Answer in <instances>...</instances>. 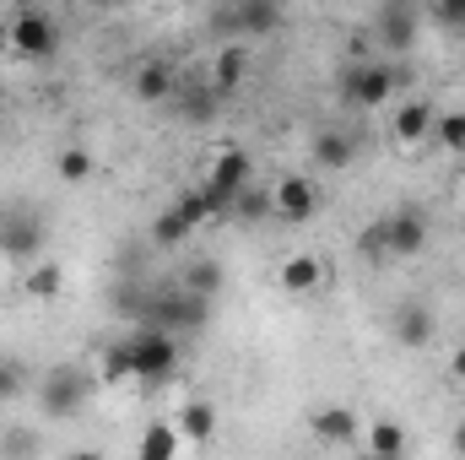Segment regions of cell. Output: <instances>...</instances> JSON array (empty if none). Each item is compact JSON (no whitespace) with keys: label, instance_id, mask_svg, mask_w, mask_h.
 I'll use <instances>...</instances> for the list:
<instances>
[{"label":"cell","instance_id":"4dcf8cb0","mask_svg":"<svg viewBox=\"0 0 465 460\" xmlns=\"http://www.w3.org/2000/svg\"><path fill=\"white\" fill-rule=\"evenodd\" d=\"M357 255H368V260H390V244H384V223H373L368 233H357Z\"/></svg>","mask_w":465,"mask_h":460},{"label":"cell","instance_id":"44dd1931","mask_svg":"<svg viewBox=\"0 0 465 460\" xmlns=\"http://www.w3.org/2000/svg\"><path fill=\"white\" fill-rule=\"evenodd\" d=\"M179 445H184V439H179L173 423H152L146 439H141V460H173L179 455Z\"/></svg>","mask_w":465,"mask_h":460},{"label":"cell","instance_id":"7c38bea8","mask_svg":"<svg viewBox=\"0 0 465 460\" xmlns=\"http://www.w3.org/2000/svg\"><path fill=\"white\" fill-rule=\"evenodd\" d=\"M309 428H314L320 445H357V439H362V423H357L351 406H320V412L309 417Z\"/></svg>","mask_w":465,"mask_h":460},{"label":"cell","instance_id":"30bf717a","mask_svg":"<svg viewBox=\"0 0 465 460\" xmlns=\"http://www.w3.org/2000/svg\"><path fill=\"white\" fill-rule=\"evenodd\" d=\"M390 331H395V342L406 346V352H422V346L433 342V309H428V304H417V298H406V304L395 309Z\"/></svg>","mask_w":465,"mask_h":460},{"label":"cell","instance_id":"ba28073f","mask_svg":"<svg viewBox=\"0 0 465 460\" xmlns=\"http://www.w3.org/2000/svg\"><path fill=\"white\" fill-rule=\"evenodd\" d=\"M379 223H384L390 260H411V255H422V244H428V217H422V206H395V212L379 217Z\"/></svg>","mask_w":465,"mask_h":460},{"label":"cell","instance_id":"9c48e42d","mask_svg":"<svg viewBox=\"0 0 465 460\" xmlns=\"http://www.w3.org/2000/svg\"><path fill=\"white\" fill-rule=\"evenodd\" d=\"M44 217L38 212H5V223H0V255H11V260H38V249H44Z\"/></svg>","mask_w":465,"mask_h":460},{"label":"cell","instance_id":"6da1fadb","mask_svg":"<svg viewBox=\"0 0 465 460\" xmlns=\"http://www.w3.org/2000/svg\"><path fill=\"white\" fill-rule=\"evenodd\" d=\"M93 374L87 368H76V363H60V368H49L44 374V385H38V412L49 417V423H71L87 401H93Z\"/></svg>","mask_w":465,"mask_h":460},{"label":"cell","instance_id":"f1b7e54d","mask_svg":"<svg viewBox=\"0 0 465 460\" xmlns=\"http://www.w3.org/2000/svg\"><path fill=\"white\" fill-rule=\"evenodd\" d=\"M433 135H439L444 146H455V152H460V146H465V109H455V115H439V119H433Z\"/></svg>","mask_w":465,"mask_h":460},{"label":"cell","instance_id":"7402d4cb","mask_svg":"<svg viewBox=\"0 0 465 460\" xmlns=\"http://www.w3.org/2000/svg\"><path fill=\"white\" fill-rule=\"evenodd\" d=\"M433 109H428V104H406V109H401V115H395V135H401V141H406V146H411V141H422V135H433Z\"/></svg>","mask_w":465,"mask_h":460},{"label":"cell","instance_id":"603a6c76","mask_svg":"<svg viewBox=\"0 0 465 460\" xmlns=\"http://www.w3.org/2000/svg\"><path fill=\"white\" fill-rule=\"evenodd\" d=\"M179 87H184V93H179V109H184L190 119H212V115H217V104H223V98L212 93V82H195V87H190V82H179Z\"/></svg>","mask_w":465,"mask_h":460},{"label":"cell","instance_id":"7a4b0ae2","mask_svg":"<svg viewBox=\"0 0 465 460\" xmlns=\"http://www.w3.org/2000/svg\"><path fill=\"white\" fill-rule=\"evenodd\" d=\"M124 352H130V379H141V385H163L179 368V336H168L157 325H135L124 336Z\"/></svg>","mask_w":465,"mask_h":460},{"label":"cell","instance_id":"d6a6232c","mask_svg":"<svg viewBox=\"0 0 465 460\" xmlns=\"http://www.w3.org/2000/svg\"><path fill=\"white\" fill-rule=\"evenodd\" d=\"M450 374L465 385V346H455V357H450Z\"/></svg>","mask_w":465,"mask_h":460},{"label":"cell","instance_id":"d4e9b609","mask_svg":"<svg viewBox=\"0 0 465 460\" xmlns=\"http://www.w3.org/2000/svg\"><path fill=\"white\" fill-rule=\"evenodd\" d=\"M22 390H27V363H22L16 352H0V406L16 401Z\"/></svg>","mask_w":465,"mask_h":460},{"label":"cell","instance_id":"3957f363","mask_svg":"<svg viewBox=\"0 0 465 460\" xmlns=\"http://www.w3.org/2000/svg\"><path fill=\"white\" fill-rule=\"evenodd\" d=\"M212 27L223 33V44H243V49H249V38H260V33H276V27H282V5H271V0L217 5V11H212Z\"/></svg>","mask_w":465,"mask_h":460},{"label":"cell","instance_id":"8992f818","mask_svg":"<svg viewBox=\"0 0 465 460\" xmlns=\"http://www.w3.org/2000/svg\"><path fill=\"white\" fill-rule=\"evenodd\" d=\"M11 49H16L22 60H49V55L60 49V27H54V16L38 11V5H22V11L11 16Z\"/></svg>","mask_w":465,"mask_h":460},{"label":"cell","instance_id":"8fae6325","mask_svg":"<svg viewBox=\"0 0 465 460\" xmlns=\"http://www.w3.org/2000/svg\"><path fill=\"white\" fill-rule=\"evenodd\" d=\"M417 22H422V16H417V5H401V0L373 11V27H379V44H384V49H411Z\"/></svg>","mask_w":465,"mask_h":460},{"label":"cell","instance_id":"9a60e30c","mask_svg":"<svg viewBox=\"0 0 465 460\" xmlns=\"http://www.w3.org/2000/svg\"><path fill=\"white\" fill-rule=\"evenodd\" d=\"M173 428H179V439H190V445H212V439H217V406L195 395V401L179 406V423H173Z\"/></svg>","mask_w":465,"mask_h":460},{"label":"cell","instance_id":"e0dca14e","mask_svg":"<svg viewBox=\"0 0 465 460\" xmlns=\"http://www.w3.org/2000/svg\"><path fill=\"white\" fill-rule=\"evenodd\" d=\"M362 439H368V460H406V428L390 423V417H379L373 428H362Z\"/></svg>","mask_w":465,"mask_h":460},{"label":"cell","instance_id":"d590c367","mask_svg":"<svg viewBox=\"0 0 465 460\" xmlns=\"http://www.w3.org/2000/svg\"><path fill=\"white\" fill-rule=\"evenodd\" d=\"M0 223H5V212H0Z\"/></svg>","mask_w":465,"mask_h":460},{"label":"cell","instance_id":"836d02e7","mask_svg":"<svg viewBox=\"0 0 465 460\" xmlns=\"http://www.w3.org/2000/svg\"><path fill=\"white\" fill-rule=\"evenodd\" d=\"M450 445H455V455L465 460V423H455V434H450Z\"/></svg>","mask_w":465,"mask_h":460},{"label":"cell","instance_id":"e575fe53","mask_svg":"<svg viewBox=\"0 0 465 460\" xmlns=\"http://www.w3.org/2000/svg\"><path fill=\"white\" fill-rule=\"evenodd\" d=\"M71 460H109V455H104V450H76Z\"/></svg>","mask_w":465,"mask_h":460},{"label":"cell","instance_id":"484cf974","mask_svg":"<svg viewBox=\"0 0 465 460\" xmlns=\"http://www.w3.org/2000/svg\"><path fill=\"white\" fill-rule=\"evenodd\" d=\"M232 217H238V223H249V228H254L260 217H271V190H254V185H249V190H238Z\"/></svg>","mask_w":465,"mask_h":460},{"label":"cell","instance_id":"4316f807","mask_svg":"<svg viewBox=\"0 0 465 460\" xmlns=\"http://www.w3.org/2000/svg\"><path fill=\"white\" fill-rule=\"evenodd\" d=\"M0 460H38V434L33 428H5L0 434Z\"/></svg>","mask_w":465,"mask_h":460},{"label":"cell","instance_id":"4fadbf2b","mask_svg":"<svg viewBox=\"0 0 465 460\" xmlns=\"http://www.w3.org/2000/svg\"><path fill=\"white\" fill-rule=\"evenodd\" d=\"M243 71H249V49H243V44H223L217 60H212V76H206V82H212L217 98H232V93L243 87Z\"/></svg>","mask_w":465,"mask_h":460},{"label":"cell","instance_id":"ffe728a7","mask_svg":"<svg viewBox=\"0 0 465 460\" xmlns=\"http://www.w3.org/2000/svg\"><path fill=\"white\" fill-rule=\"evenodd\" d=\"M184 293H195V298H217V287H223V265L217 260H190V271H184V282H179Z\"/></svg>","mask_w":465,"mask_h":460},{"label":"cell","instance_id":"5bb4252c","mask_svg":"<svg viewBox=\"0 0 465 460\" xmlns=\"http://www.w3.org/2000/svg\"><path fill=\"white\" fill-rule=\"evenodd\" d=\"M320 287H325V260H320V255H292V260L282 265V293L309 298V293H320Z\"/></svg>","mask_w":465,"mask_h":460},{"label":"cell","instance_id":"83f0119b","mask_svg":"<svg viewBox=\"0 0 465 460\" xmlns=\"http://www.w3.org/2000/svg\"><path fill=\"white\" fill-rule=\"evenodd\" d=\"M190 233H195V228H190V217H184L179 206H168V212L152 223V238H157V244H184Z\"/></svg>","mask_w":465,"mask_h":460},{"label":"cell","instance_id":"cb8c5ba5","mask_svg":"<svg viewBox=\"0 0 465 460\" xmlns=\"http://www.w3.org/2000/svg\"><path fill=\"white\" fill-rule=\"evenodd\" d=\"M54 168H60L65 185H87V179H93V152H87V146H65V152L54 157Z\"/></svg>","mask_w":465,"mask_h":460},{"label":"cell","instance_id":"52a82bcc","mask_svg":"<svg viewBox=\"0 0 465 460\" xmlns=\"http://www.w3.org/2000/svg\"><path fill=\"white\" fill-rule=\"evenodd\" d=\"M320 185L309 179V174H287V179H276V190H271V217H282V223H309L314 212H320Z\"/></svg>","mask_w":465,"mask_h":460},{"label":"cell","instance_id":"2e32d148","mask_svg":"<svg viewBox=\"0 0 465 460\" xmlns=\"http://www.w3.org/2000/svg\"><path fill=\"white\" fill-rule=\"evenodd\" d=\"M309 152H314L320 174H341V168L351 163V152H357V141H351V130H336V125H331V130H320V135H314V146H309Z\"/></svg>","mask_w":465,"mask_h":460},{"label":"cell","instance_id":"d6986e66","mask_svg":"<svg viewBox=\"0 0 465 460\" xmlns=\"http://www.w3.org/2000/svg\"><path fill=\"white\" fill-rule=\"evenodd\" d=\"M22 287H27V298H38V304H44V298H60V287H65L60 260H38V265L27 271V282H22Z\"/></svg>","mask_w":465,"mask_h":460},{"label":"cell","instance_id":"5b68a950","mask_svg":"<svg viewBox=\"0 0 465 460\" xmlns=\"http://www.w3.org/2000/svg\"><path fill=\"white\" fill-rule=\"evenodd\" d=\"M395 87H401V76L390 65H379V60H351L347 76H341V98L351 109H379Z\"/></svg>","mask_w":465,"mask_h":460},{"label":"cell","instance_id":"1f68e13d","mask_svg":"<svg viewBox=\"0 0 465 460\" xmlns=\"http://www.w3.org/2000/svg\"><path fill=\"white\" fill-rule=\"evenodd\" d=\"M428 16H433L439 27H465V0H444V5H433Z\"/></svg>","mask_w":465,"mask_h":460},{"label":"cell","instance_id":"f546056e","mask_svg":"<svg viewBox=\"0 0 465 460\" xmlns=\"http://www.w3.org/2000/svg\"><path fill=\"white\" fill-rule=\"evenodd\" d=\"M119 379H130V352H124V342L104 346V385H119Z\"/></svg>","mask_w":465,"mask_h":460},{"label":"cell","instance_id":"ac0fdd59","mask_svg":"<svg viewBox=\"0 0 465 460\" xmlns=\"http://www.w3.org/2000/svg\"><path fill=\"white\" fill-rule=\"evenodd\" d=\"M173 87H179V82H173L168 65H141V71H135V98H141V104H168Z\"/></svg>","mask_w":465,"mask_h":460},{"label":"cell","instance_id":"277c9868","mask_svg":"<svg viewBox=\"0 0 465 460\" xmlns=\"http://www.w3.org/2000/svg\"><path fill=\"white\" fill-rule=\"evenodd\" d=\"M249 174H254V163H249L243 146H228V152L212 163V174H206V185H201L212 217H232V201H238V190H249Z\"/></svg>","mask_w":465,"mask_h":460}]
</instances>
